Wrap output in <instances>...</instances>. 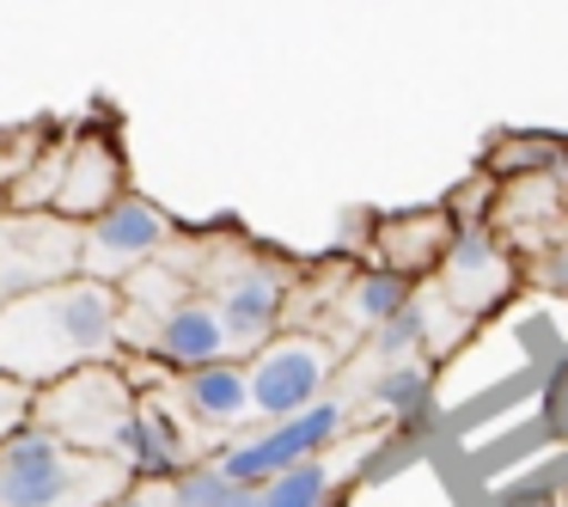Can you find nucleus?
<instances>
[{
    "label": "nucleus",
    "mask_w": 568,
    "mask_h": 507,
    "mask_svg": "<svg viewBox=\"0 0 568 507\" xmlns=\"http://www.w3.org/2000/svg\"><path fill=\"white\" fill-rule=\"evenodd\" d=\"M123 348V294L99 275L31 287L0 306V373L50 385Z\"/></svg>",
    "instance_id": "f257e3e1"
},
{
    "label": "nucleus",
    "mask_w": 568,
    "mask_h": 507,
    "mask_svg": "<svg viewBox=\"0 0 568 507\" xmlns=\"http://www.w3.org/2000/svg\"><path fill=\"white\" fill-rule=\"evenodd\" d=\"M135 404H141L135 379H123L116 367L92 361V367H74V373H62V379L38 385V409H31V416H38L43 428H55L68 446L111 453L123 422L135 416Z\"/></svg>",
    "instance_id": "f03ea898"
},
{
    "label": "nucleus",
    "mask_w": 568,
    "mask_h": 507,
    "mask_svg": "<svg viewBox=\"0 0 568 507\" xmlns=\"http://www.w3.org/2000/svg\"><path fill=\"white\" fill-rule=\"evenodd\" d=\"M343 428H348V404L318 397V404L294 409V416H282V422H270V428L251 434V440L221 446V470L233 483H251V489H257V483H270L275 470L300 465V458L331 453V446L343 440Z\"/></svg>",
    "instance_id": "7ed1b4c3"
},
{
    "label": "nucleus",
    "mask_w": 568,
    "mask_h": 507,
    "mask_svg": "<svg viewBox=\"0 0 568 507\" xmlns=\"http://www.w3.org/2000/svg\"><path fill=\"white\" fill-rule=\"evenodd\" d=\"M245 367H251V409L263 422H282V416H294V409L324 397L336 348L324 336H270Z\"/></svg>",
    "instance_id": "20e7f679"
},
{
    "label": "nucleus",
    "mask_w": 568,
    "mask_h": 507,
    "mask_svg": "<svg viewBox=\"0 0 568 507\" xmlns=\"http://www.w3.org/2000/svg\"><path fill=\"white\" fill-rule=\"evenodd\" d=\"M165 245H172V214L153 209L148 196H116L104 214L87 221V239H80V275L116 282V275H135L141 263H153Z\"/></svg>",
    "instance_id": "39448f33"
},
{
    "label": "nucleus",
    "mask_w": 568,
    "mask_h": 507,
    "mask_svg": "<svg viewBox=\"0 0 568 507\" xmlns=\"http://www.w3.org/2000/svg\"><path fill=\"white\" fill-rule=\"evenodd\" d=\"M178 409L184 404H172L160 392H141L135 416L123 422V434L111 446V458L129 470V483H178L196 465V440L184 428L190 416H178Z\"/></svg>",
    "instance_id": "423d86ee"
},
{
    "label": "nucleus",
    "mask_w": 568,
    "mask_h": 507,
    "mask_svg": "<svg viewBox=\"0 0 568 507\" xmlns=\"http://www.w3.org/2000/svg\"><path fill=\"white\" fill-rule=\"evenodd\" d=\"M440 282H446V300H453L458 312H489L507 300V287H514V257H507V245H501L495 214L489 221H458L453 226Z\"/></svg>",
    "instance_id": "0eeeda50"
},
{
    "label": "nucleus",
    "mask_w": 568,
    "mask_h": 507,
    "mask_svg": "<svg viewBox=\"0 0 568 507\" xmlns=\"http://www.w3.org/2000/svg\"><path fill=\"white\" fill-rule=\"evenodd\" d=\"M287 287L294 282L263 257L221 275V318H226V336H233V355H257L275 336V324L287 312Z\"/></svg>",
    "instance_id": "6e6552de"
},
{
    "label": "nucleus",
    "mask_w": 568,
    "mask_h": 507,
    "mask_svg": "<svg viewBox=\"0 0 568 507\" xmlns=\"http://www.w3.org/2000/svg\"><path fill=\"white\" fill-rule=\"evenodd\" d=\"M148 355L165 373H190V367H209V361H226L233 355V336H226L221 300H178L172 312H160L148 324Z\"/></svg>",
    "instance_id": "1a4fd4ad"
},
{
    "label": "nucleus",
    "mask_w": 568,
    "mask_h": 507,
    "mask_svg": "<svg viewBox=\"0 0 568 507\" xmlns=\"http://www.w3.org/2000/svg\"><path fill=\"white\" fill-rule=\"evenodd\" d=\"M453 209H404V214H379L373 221V257L385 263V270L409 275V282H428V275H440L446 263V245H453Z\"/></svg>",
    "instance_id": "9d476101"
},
{
    "label": "nucleus",
    "mask_w": 568,
    "mask_h": 507,
    "mask_svg": "<svg viewBox=\"0 0 568 507\" xmlns=\"http://www.w3.org/2000/svg\"><path fill=\"white\" fill-rule=\"evenodd\" d=\"M123 190V153H116L111 135H80L74 148L62 153V190H55V214L87 226L92 214H104Z\"/></svg>",
    "instance_id": "9b49d317"
},
{
    "label": "nucleus",
    "mask_w": 568,
    "mask_h": 507,
    "mask_svg": "<svg viewBox=\"0 0 568 507\" xmlns=\"http://www.w3.org/2000/svg\"><path fill=\"white\" fill-rule=\"evenodd\" d=\"M178 404H184V416L209 434L239 428L245 416H257V409H251V367L239 355H226V361H209V367L178 373Z\"/></svg>",
    "instance_id": "f8f14e48"
},
{
    "label": "nucleus",
    "mask_w": 568,
    "mask_h": 507,
    "mask_svg": "<svg viewBox=\"0 0 568 507\" xmlns=\"http://www.w3.org/2000/svg\"><path fill=\"white\" fill-rule=\"evenodd\" d=\"M367 404L385 409L404 434H422L434 422V379L422 361H385L367 385Z\"/></svg>",
    "instance_id": "ddd939ff"
},
{
    "label": "nucleus",
    "mask_w": 568,
    "mask_h": 507,
    "mask_svg": "<svg viewBox=\"0 0 568 507\" xmlns=\"http://www.w3.org/2000/svg\"><path fill=\"white\" fill-rule=\"evenodd\" d=\"M263 507H336V470L318 458H300V465L275 470L270 483H257Z\"/></svg>",
    "instance_id": "4468645a"
},
{
    "label": "nucleus",
    "mask_w": 568,
    "mask_h": 507,
    "mask_svg": "<svg viewBox=\"0 0 568 507\" xmlns=\"http://www.w3.org/2000/svg\"><path fill=\"white\" fill-rule=\"evenodd\" d=\"M409 300H416V282L379 263V270H361L355 282H348V318H361V324H373V331H379V324L397 318Z\"/></svg>",
    "instance_id": "2eb2a0df"
},
{
    "label": "nucleus",
    "mask_w": 568,
    "mask_h": 507,
    "mask_svg": "<svg viewBox=\"0 0 568 507\" xmlns=\"http://www.w3.org/2000/svg\"><path fill=\"white\" fill-rule=\"evenodd\" d=\"M483 172H489L495 184H519V178L556 172V135H501L483 153Z\"/></svg>",
    "instance_id": "dca6fc26"
},
{
    "label": "nucleus",
    "mask_w": 568,
    "mask_h": 507,
    "mask_svg": "<svg viewBox=\"0 0 568 507\" xmlns=\"http://www.w3.org/2000/svg\"><path fill=\"white\" fill-rule=\"evenodd\" d=\"M422 348H428V306H422V294H416L397 318H385L379 331H373V355L379 361H416Z\"/></svg>",
    "instance_id": "f3484780"
},
{
    "label": "nucleus",
    "mask_w": 568,
    "mask_h": 507,
    "mask_svg": "<svg viewBox=\"0 0 568 507\" xmlns=\"http://www.w3.org/2000/svg\"><path fill=\"white\" fill-rule=\"evenodd\" d=\"M31 409H38V385L13 379V373H0V440H7L13 428H26Z\"/></svg>",
    "instance_id": "a211bd4d"
},
{
    "label": "nucleus",
    "mask_w": 568,
    "mask_h": 507,
    "mask_svg": "<svg viewBox=\"0 0 568 507\" xmlns=\"http://www.w3.org/2000/svg\"><path fill=\"white\" fill-rule=\"evenodd\" d=\"M99 507H172V483H129V489H116Z\"/></svg>",
    "instance_id": "6ab92c4d"
},
{
    "label": "nucleus",
    "mask_w": 568,
    "mask_h": 507,
    "mask_svg": "<svg viewBox=\"0 0 568 507\" xmlns=\"http://www.w3.org/2000/svg\"><path fill=\"white\" fill-rule=\"evenodd\" d=\"M507 507H568V501H556L550 489H514V495H507Z\"/></svg>",
    "instance_id": "aec40b11"
},
{
    "label": "nucleus",
    "mask_w": 568,
    "mask_h": 507,
    "mask_svg": "<svg viewBox=\"0 0 568 507\" xmlns=\"http://www.w3.org/2000/svg\"><path fill=\"white\" fill-rule=\"evenodd\" d=\"M556 178H568V135L556 141Z\"/></svg>",
    "instance_id": "412c9836"
},
{
    "label": "nucleus",
    "mask_w": 568,
    "mask_h": 507,
    "mask_svg": "<svg viewBox=\"0 0 568 507\" xmlns=\"http://www.w3.org/2000/svg\"><path fill=\"white\" fill-rule=\"evenodd\" d=\"M0 300H7V282H0Z\"/></svg>",
    "instance_id": "4be33fe9"
}]
</instances>
